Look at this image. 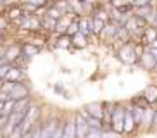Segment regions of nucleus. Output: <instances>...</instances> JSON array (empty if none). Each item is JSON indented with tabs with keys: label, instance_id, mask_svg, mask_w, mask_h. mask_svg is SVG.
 Here are the masks:
<instances>
[{
	"label": "nucleus",
	"instance_id": "obj_1",
	"mask_svg": "<svg viewBox=\"0 0 157 138\" xmlns=\"http://www.w3.org/2000/svg\"><path fill=\"white\" fill-rule=\"evenodd\" d=\"M116 55H117V59L126 66H135L138 62V55L135 52L133 41H124V43H121V45L116 48Z\"/></svg>",
	"mask_w": 157,
	"mask_h": 138
},
{
	"label": "nucleus",
	"instance_id": "obj_2",
	"mask_svg": "<svg viewBox=\"0 0 157 138\" xmlns=\"http://www.w3.org/2000/svg\"><path fill=\"white\" fill-rule=\"evenodd\" d=\"M123 124H124V105L114 104L111 117H109V128L112 131H116V133L123 135Z\"/></svg>",
	"mask_w": 157,
	"mask_h": 138
},
{
	"label": "nucleus",
	"instance_id": "obj_3",
	"mask_svg": "<svg viewBox=\"0 0 157 138\" xmlns=\"http://www.w3.org/2000/svg\"><path fill=\"white\" fill-rule=\"evenodd\" d=\"M36 121H40V107L36 104H29L26 112H24V116H23V121L19 124L21 129H23V133H26Z\"/></svg>",
	"mask_w": 157,
	"mask_h": 138
},
{
	"label": "nucleus",
	"instance_id": "obj_4",
	"mask_svg": "<svg viewBox=\"0 0 157 138\" xmlns=\"http://www.w3.org/2000/svg\"><path fill=\"white\" fill-rule=\"evenodd\" d=\"M10 98L12 100H19V98H24V97H29V88L26 83L23 81H16L14 86H12V90L9 92Z\"/></svg>",
	"mask_w": 157,
	"mask_h": 138
},
{
	"label": "nucleus",
	"instance_id": "obj_5",
	"mask_svg": "<svg viewBox=\"0 0 157 138\" xmlns=\"http://www.w3.org/2000/svg\"><path fill=\"white\" fill-rule=\"evenodd\" d=\"M57 123H59L57 117H50L45 123H42V126H40V138H52V135H54V131L57 128Z\"/></svg>",
	"mask_w": 157,
	"mask_h": 138
},
{
	"label": "nucleus",
	"instance_id": "obj_6",
	"mask_svg": "<svg viewBox=\"0 0 157 138\" xmlns=\"http://www.w3.org/2000/svg\"><path fill=\"white\" fill-rule=\"evenodd\" d=\"M138 129L136 123H135L133 116L129 112L128 105H124V124H123V135H133L135 131Z\"/></svg>",
	"mask_w": 157,
	"mask_h": 138
},
{
	"label": "nucleus",
	"instance_id": "obj_7",
	"mask_svg": "<svg viewBox=\"0 0 157 138\" xmlns=\"http://www.w3.org/2000/svg\"><path fill=\"white\" fill-rule=\"evenodd\" d=\"M155 38H157V28H154V26H150V24H148L147 28H143L138 43H142L143 47H148L154 40H155Z\"/></svg>",
	"mask_w": 157,
	"mask_h": 138
},
{
	"label": "nucleus",
	"instance_id": "obj_8",
	"mask_svg": "<svg viewBox=\"0 0 157 138\" xmlns=\"http://www.w3.org/2000/svg\"><path fill=\"white\" fill-rule=\"evenodd\" d=\"M74 129H76V138H85L88 133V129H90L86 121H85V117L79 112L74 116Z\"/></svg>",
	"mask_w": 157,
	"mask_h": 138
},
{
	"label": "nucleus",
	"instance_id": "obj_9",
	"mask_svg": "<svg viewBox=\"0 0 157 138\" xmlns=\"http://www.w3.org/2000/svg\"><path fill=\"white\" fill-rule=\"evenodd\" d=\"M157 60L154 59L152 55H150V52L148 50H143V54L138 57V62H136V66H140L142 69H145V71H150L152 73L154 66H155Z\"/></svg>",
	"mask_w": 157,
	"mask_h": 138
},
{
	"label": "nucleus",
	"instance_id": "obj_10",
	"mask_svg": "<svg viewBox=\"0 0 157 138\" xmlns=\"http://www.w3.org/2000/svg\"><path fill=\"white\" fill-rule=\"evenodd\" d=\"M83 109L86 110L92 117H97V119H102V117H104V102H92V104H86Z\"/></svg>",
	"mask_w": 157,
	"mask_h": 138
},
{
	"label": "nucleus",
	"instance_id": "obj_11",
	"mask_svg": "<svg viewBox=\"0 0 157 138\" xmlns=\"http://www.w3.org/2000/svg\"><path fill=\"white\" fill-rule=\"evenodd\" d=\"M152 119H154V107H147L143 110L142 123H140L138 128H142L143 131H150L152 129Z\"/></svg>",
	"mask_w": 157,
	"mask_h": 138
},
{
	"label": "nucleus",
	"instance_id": "obj_12",
	"mask_svg": "<svg viewBox=\"0 0 157 138\" xmlns=\"http://www.w3.org/2000/svg\"><path fill=\"white\" fill-rule=\"evenodd\" d=\"M142 95L145 97V100H147L152 107H157V85L155 83L148 85V86L142 92Z\"/></svg>",
	"mask_w": 157,
	"mask_h": 138
},
{
	"label": "nucleus",
	"instance_id": "obj_13",
	"mask_svg": "<svg viewBox=\"0 0 157 138\" xmlns=\"http://www.w3.org/2000/svg\"><path fill=\"white\" fill-rule=\"evenodd\" d=\"M21 78H23V67H17V66L10 64L9 71L5 73L2 81H21Z\"/></svg>",
	"mask_w": 157,
	"mask_h": 138
},
{
	"label": "nucleus",
	"instance_id": "obj_14",
	"mask_svg": "<svg viewBox=\"0 0 157 138\" xmlns=\"http://www.w3.org/2000/svg\"><path fill=\"white\" fill-rule=\"evenodd\" d=\"M79 114L85 117V121H86V124H88V128H92V129H104V121L102 119H97V117H92V116L88 114L85 109H81L79 110Z\"/></svg>",
	"mask_w": 157,
	"mask_h": 138
},
{
	"label": "nucleus",
	"instance_id": "obj_15",
	"mask_svg": "<svg viewBox=\"0 0 157 138\" xmlns=\"http://www.w3.org/2000/svg\"><path fill=\"white\" fill-rule=\"evenodd\" d=\"M21 28L29 29V31H38V29H42V24H40V19L33 17V16H26L23 24H21Z\"/></svg>",
	"mask_w": 157,
	"mask_h": 138
},
{
	"label": "nucleus",
	"instance_id": "obj_16",
	"mask_svg": "<svg viewBox=\"0 0 157 138\" xmlns=\"http://www.w3.org/2000/svg\"><path fill=\"white\" fill-rule=\"evenodd\" d=\"M78 31L85 36H92V29H90V19L88 16H79L78 17Z\"/></svg>",
	"mask_w": 157,
	"mask_h": 138
},
{
	"label": "nucleus",
	"instance_id": "obj_17",
	"mask_svg": "<svg viewBox=\"0 0 157 138\" xmlns=\"http://www.w3.org/2000/svg\"><path fill=\"white\" fill-rule=\"evenodd\" d=\"M88 19H90V29H92V35L93 36H98L102 33V29H104V26H105V23L104 21H100V19L93 17V16H88Z\"/></svg>",
	"mask_w": 157,
	"mask_h": 138
},
{
	"label": "nucleus",
	"instance_id": "obj_18",
	"mask_svg": "<svg viewBox=\"0 0 157 138\" xmlns=\"http://www.w3.org/2000/svg\"><path fill=\"white\" fill-rule=\"evenodd\" d=\"M69 23H71V17L67 16V14L60 16V17L57 19V23H56V29H54V31H57L59 35H64L66 29H67V26H69Z\"/></svg>",
	"mask_w": 157,
	"mask_h": 138
},
{
	"label": "nucleus",
	"instance_id": "obj_19",
	"mask_svg": "<svg viewBox=\"0 0 157 138\" xmlns=\"http://www.w3.org/2000/svg\"><path fill=\"white\" fill-rule=\"evenodd\" d=\"M19 48H21V54L26 55V57H33V55H36L38 52H40V48H38L36 45H33L31 41H26V43H23Z\"/></svg>",
	"mask_w": 157,
	"mask_h": 138
},
{
	"label": "nucleus",
	"instance_id": "obj_20",
	"mask_svg": "<svg viewBox=\"0 0 157 138\" xmlns=\"http://www.w3.org/2000/svg\"><path fill=\"white\" fill-rule=\"evenodd\" d=\"M71 45L76 47V48H85V47L88 45V38L78 31L76 35H73V36H71Z\"/></svg>",
	"mask_w": 157,
	"mask_h": 138
},
{
	"label": "nucleus",
	"instance_id": "obj_21",
	"mask_svg": "<svg viewBox=\"0 0 157 138\" xmlns=\"http://www.w3.org/2000/svg\"><path fill=\"white\" fill-rule=\"evenodd\" d=\"M62 138H76V129H74V117H71V119H66Z\"/></svg>",
	"mask_w": 157,
	"mask_h": 138
},
{
	"label": "nucleus",
	"instance_id": "obj_22",
	"mask_svg": "<svg viewBox=\"0 0 157 138\" xmlns=\"http://www.w3.org/2000/svg\"><path fill=\"white\" fill-rule=\"evenodd\" d=\"M29 104H31V102H29V97L14 100V112H26V109H28Z\"/></svg>",
	"mask_w": 157,
	"mask_h": 138
},
{
	"label": "nucleus",
	"instance_id": "obj_23",
	"mask_svg": "<svg viewBox=\"0 0 157 138\" xmlns=\"http://www.w3.org/2000/svg\"><path fill=\"white\" fill-rule=\"evenodd\" d=\"M21 16H26V14H24L23 9H21V7H17V5H10L9 10H7V19H10V21H14V19L21 17Z\"/></svg>",
	"mask_w": 157,
	"mask_h": 138
},
{
	"label": "nucleus",
	"instance_id": "obj_24",
	"mask_svg": "<svg viewBox=\"0 0 157 138\" xmlns=\"http://www.w3.org/2000/svg\"><path fill=\"white\" fill-rule=\"evenodd\" d=\"M56 23H57V19L48 17L47 14H45V17L40 19V24H42V28H45V29H48V31H54V29H56Z\"/></svg>",
	"mask_w": 157,
	"mask_h": 138
},
{
	"label": "nucleus",
	"instance_id": "obj_25",
	"mask_svg": "<svg viewBox=\"0 0 157 138\" xmlns=\"http://www.w3.org/2000/svg\"><path fill=\"white\" fill-rule=\"evenodd\" d=\"M57 47H60V48H67V47H71V36L69 35H59V38H57Z\"/></svg>",
	"mask_w": 157,
	"mask_h": 138
},
{
	"label": "nucleus",
	"instance_id": "obj_26",
	"mask_svg": "<svg viewBox=\"0 0 157 138\" xmlns=\"http://www.w3.org/2000/svg\"><path fill=\"white\" fill-rule=\"evenodd\" d=\"M131 104H133V105H138V107H142V109H147V107H152V105H150V104H148L147 100H145V97H143L142 93H140L138 97H135L133 100H131Z\"/></svg>",
	"mask_w": 157,
	"mask_h": 138
},
{
	"label": "nucleus",
	"instance_id": "obj_27",
	"mask_svg": "<svg viewBox=\"0 0 157 138\" xmlns=\"http://www.w3.org/2000/svg\"><path fill=\"white\" fill-rule=\"evenodd\" d=\"M14 112V100L12 98H9L7 102H4V105H2V110H0V114H5V116H9Z\"/></svg>",
	"mask_w": 157,
	"mask_h": 138
},
{
	"label": "nucleus",
	"instance_id": "obj_28",
	"mask_svg": "<svg viewBox=\"0 0 157 138\" xmlns=\"http://www.w3.org/2000/svg\"><path fill=\"white\" fill-rule=\"evenodd\" d=\"M78 33V17L74 16L73 19H71L69 26H67V29H66V35H69V36H73V35H76Z\"/></svg>",
	"mask_w": 157,
	"mask_h": 138
},
{
	"label": "nucleus",
	"instance_id": "obj_29",
	"mask_svg": "<svg viewBox=\"0 0 157 138\" xmlns=\"http://www.w3.org/2000/svg\"><path fill=\"white\" fill-rule=\"evenodd\" d=\"M21 4H31L38 9H45L48 5V0H21Z\"/></svg>",
	"mask_w": 157,
	"mask_h": 138
},
{
	"label": "nucleus",
	"instance_id": "obj_30",
	"mask_svg": "<svg viewBox=\"0 0 157 138\" xmlns=\"http://www.w3.org/2000/svg\"><path fill=\"white\" fill-rule=\"evenodd\" d=\"M64 123H66V119H59L57 128H56V131H54V135H52V138H62V133H64Z\"/></svg>",
	"mask_w": 157,
	"mask_h": 138
},
{
	"label": "nucleus",
	"instance_id": "obj_31",
	"mask_svg": "<svg viewBox=\"0 0 157 138\" xmlns=\"http://www.w3.org/2000/svg\"><path fill=\"white\" fill-rule=\"evenodd\" d=\"M123 135H119V133H116V131H112L111 128L109 129H104L102 131V136L100 138H121Z\"/></svg>",
	"mask_w": 157,
	"mask_h": 138
},
{
	"label": "nucleus",
	"instance_id": "obj_32",
	"mask_svg": "<svg viewBox=\"0 0 157 138\" xmlns=\"http://www.w3.org/2000/svg\"><path fill=\"white\" fill-rule=\"evenodd\" d=\"M47 16H48V17H52V19H59L60 16H62V12H60V10H57L56 7H48Z\"/></svg>",
	"mask_w": 157,
	"mask_h": 138
},
{
	"label": "nucleus",
	"instance_id": "obj_33",
	"mask_svg": "<svg viewBox=\"0 0 157 138\" xmlns=\"http://www.w3.org/2000/svg\"><path fill=\"white\" fill-rule=\"evenodd\" d=\"M100 136H102V131H100V129H92V128H90L85 138H100Z\"/></svg>",
	"mask_w": 157,
	"mask_h": 138
},
{
	"label": "nucleus",
	"instance_id": "obj_34",
	"mask_svg": "<svg viewBox=\"0 0 157 138\" xmlns=\"http://www.w3.org/2000/svg\"><path fill=\"white\" fill-rule=\"evenodd\" d=\"M23 129H21V126H16L14 129H12V133L9 135V138H23Z\"/></svg>",
	"mask_w": 157,
	"mask_h": 138
},
{
	"label": "nucleus",
	"instance_id": "obj_35",
	"mask_svg": "<svg viewBox=\"0 0 157 138\" xmlns=\"http://www.w3.org/2000/svg\"><path fill=\"white\" fill-rule=\"evenodd\" d=\"M148 24H150V26H154V28H157V7L154 9L152 16H150V19H148Z\"/></svg>",
	"mask_w": 157,
	"mask_h": 138
},
{
	"label": "nucleus",
	"instance_id": "obj_36",
	"mask_svg": "<svg viewBox=\"0 0 157 138\" xmlns=\"http://www.w3.org/2000/svg\"><path fill=\"white\" fill-rule=\"evenodd\" d=\"M9 67H10V64H9V62H5V64H2V66H0V81L4 79V76H5V73L9 71Z\"/></svg>",
	"mask_w": 157,
	"mask_h": 138
},
{
	"label": "nucleus",
	"instance_id": "obj_37",
	"mask_svg": "<svg viewBox=\"0 0 157 138\" xmlns=\"http://www.w3.org/2000/svg\"><path fill=\"white\" fill-rule=\"evenodd\" d=\"M10 98V95L7 92H2V90H0V102H7Z\"/></svg>",
	"mask_w": 157,
	"mask_h": 138
},
{
	"label": "nucleus",
	"instance_id": "obj_38",
	"mask_svg": "<svg viewBox=\"0 0 157 138\" xmlns=\"http://www.w3.org/2000/svg\"><path fill=\"white\" fill-rule=\"evenodd\" d=\"M145 50H148V52H150V55H152L154 59L157 60V48H154V47H145Z\"/></svg>",
	"mask_w": 157,
	"mask_h": 138
},
{
	"label": "nucleus",
	"instance_id": "obj_39",
	"mask_svg": "<svg viewBox=\"0 0 157 138\" xmlns=\"http://www.w3.org/2000/svg\"><path fill=\"white\" fill-rule=\"evenodd\" d=\"M157 128V107H154V119H152V129Z\"/></svg>",
	"mask_w": 157,
	"mask_h": 138
},
{
	"label": "nucleus",
	"instance_id": "obj_40",
	"mask_svg": "<svg viewBox=\"0 0 157 138\" xmlns=\"http://www.w3.org/2000/svg\"><path fill=\"white\" fill-rule=\"evenodd\" d=\"M148 47H154V48H157V38H155V40H154V41H152V43H150Z\"/></svg>",
	"mask_w": 157,
	"mask_h": 138
},
{
	"label": "nucleus",
	"instance_id": "obj_41",
	"mask_svg": "<svg viewBox=\"0 0 157 138\" xmlns=\"http://www.w3.org/2000/svg\"><path fill=\"white\" fill-rule=\"evenodd\" d=\"M128 2H129V4H131V2H133V0H128Z\"/></svg>",
	"mask_w": 157,
	"mask_h": 138
}]
</instances>
